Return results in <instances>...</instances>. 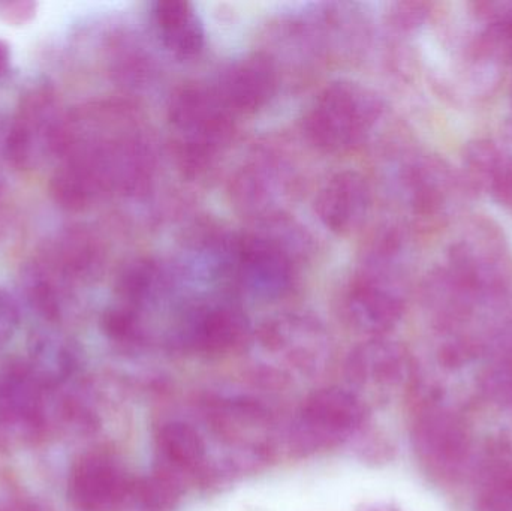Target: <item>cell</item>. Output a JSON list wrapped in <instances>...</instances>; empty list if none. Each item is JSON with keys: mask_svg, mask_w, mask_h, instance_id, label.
<instances>
[{"mask_svg": "<svg viewBox=\"0 0 512 511\" xmlns=\"http://www.w3.org/2000/svg\"><path fill=\"white\" fill-rule=\"evenodd\" d=\"M66 143V117L60 113L56 90L47 81H36L21 95L6 135V161L17 170H32L47 155L65 156Z\"/></svg>", "mask_w": 512, "mask_h": 511, "instance_id": "cell-5", "label": "cell"}, {"mask_svg": "<svg viewBox=\"0 0 512 511\" xmlns=\"http://www.w3.org/2000/svg\"><path fill=\"white\" fill-rule=\"evenodd\" d=\"M418 458L438 474H456L468 462L471 438L465 423L448 410L429 407L414 426Z\"/></svg>", "mask_w": 512, "mask_h": 511, "instance_id": "cell-13", "label": "cell"}, {"mask_svg": "<svg viewBox=\"0 0 512 511\" xmlns=\"http://www.w3.org/2000/svg\"><path fill=\"white\" fill-rule=\"evenodd\" d=\"M50 194L60 209L81 212L86 209L99 192L92 174L81 162L65 158L50 180Z\"/></svg>", "mask_w": 512, "mask_h": 511, "instance_id": "cell-24", "label": "cell"}, {"mask_svg": "<svg viewBox=\"0 0 512 511\" xmlns=\"http://www.w3.org/2000/svg\"><path fill=\"white\" fill-rule=\"evenodd\" d=\"M372 207L369 183L355 171L334 174L316 198L319 221L336 234L354 233Z\"/></svg>", "mask_w": 512, "mask_h": 511, "instance_id": "cell-16", "label": "cell"}, {"mask_svg": "<svg viewBox=\"0 0 512 511\" xmlns=\"http://www.w3.org/2000/svg\"><path fill=\"white\" fill-rule=\"evenodd\" d=\"M102 330L117 344H140L144 338L140 312L126 305L114 306L102 317Z\"/></svg>", "mask_w": 512, "mask_h": 511, "instance_id": "cell-26", "label": "cell"}, {"mask_svg": "<svg viewBox=\"0 0 512 511\" xmlns=\"http://www.w3.org/2000/svg\"><path fill=\"white\" fill-rule=\"evenodd\" d=\"M490 462L484 470L480 494L487 495L512 509V456Z\"/></svg>", "mask_w": 512, "mask_h": 511, "instance_id": "cell-28", "label": "cell"}, {"mask_svg": "<svg viewBox=\"0 0 512 511\" xmlns=\"http://www.w3.org/2000/svg\"><path fill=\"white\" fill-rule=\"evenodd\" d=\"M405 237L390 230L364 255L345 297V315L357 332L382 338L402 320L406 309Z\"/></svg>", "mask_w": 512, "mask_h": 511, "instance_id": "cell-1", "label": "cell"}, {"mask_svg": "<svg viewBox=\"0 0 512 511\" xmlns=\"http://www.w3.org/2000/svg\"><path fill=\"white\" fill-rule=\"evenodd\" d=\"M256 377L268 386L318 377L330 365L331 341L315 318L286 314L259 327L252 338Z\"/></svg>", "mask_w": 512, "mask_h": 511, "instance_id": "cell-2", "label": "cell"}, {"mask_svg": "<svg viewBox=\"0 0 512 511\" xmlns=\"http://www.w3.org/2000/svg\"><path fill=\"white\" fill-rule=\"evenodd\" d=\"M445 267L481 303L499 299L512 276L504 233L492 221L472 222L451 245Z\"/></svg>", "mask_w": 512, "mask_h": 511, "instance_id": "cell-7", "label": "cell"}, {"mask_svg": "<svg viewBox=\"0 0 512 511\" xmlns=\"http://www.w3.org/2000/svg\"><path fill=\"white\" fill-rule=\"evenodd\" d=\"M212 89L231 114L254 113L276 95V66L265 54H249L225 66Z\"/></svg>", "mask_w": 512, "mask_h": 511, "instance_id": "cell-15", "label": "cell"}, {"mask_svg": "<svg viewBox=\"0 0 512 511\" xmlns=\"http://www.w3.org/2000/svg\"><path fill=\"white\" fill-rule=\"evenodd\" d=\"M18 511H35V510H18Z\"/></svg>", "mask_w": 512, "mask_h": 511, "instance_id": "cell-36", "label": "cell"}, {"mask_svg": "<svg viewBox=\"0 0 512 511\" xmlns=\"http://www.w3.org/2000/svg\"><path fill=\"white\" fill-rule=\"evenodd\" d=\"M66 282L44 260L27 264L21 273V290L27 305L36 315L50 323H56L62 318Z\"/></svg>", "mask_w": 512, "mask_h": 511, "instance_id": "cell-22", "label": "cell"}, {"mask_svg": "<svg viewBox=\"0 0 512 511\" xmlns=\"http://www.w3.org/2000/svg\"><path fill=\"white\" fill-rule=\"evenodd\" d=\"M397 185L408 209L427 221L447 218L469 189L463 176L433 155L414 156L406 161L400 168Z\"/></svg>", "mask_w": 512, "mask_h": 511, "instance_id": "cell-8", "label": "cell"}, {"mask_svg": "<svg viewBox=\"0 0 512 511\" xmlns=\"http://www.w3.org/2000/svg\"><path fill=\"white\" fill-rule=\"evenodd\" d=\"M481 393L502 407H512V365L490 360L480 377Z\"/></svg>", "mask_w": 512, "mask_h": 511, "instance_id": "cell-27", "label": "cell"}, {"mask_svg": "<svg viewBox=\"0 0 512 511\" xmlns=\"http://www.w3.org/2000/svg\"><path fill=\"white\" fill-rule=\"evenodd\" d=\"M44 261L71 282L96 272L101 263V249L87 231L68 230L60 234Z\"/></svg>", "mask_w": 512, "mask_h": 511, "instance_id": "cell-23", "label": "cell"}, {"mask_svg": "<svg viewBox=\"0 0 512 511\" xmlns=\"http://www.w3.org/2000/svg\"><path fill=\"white\" fill-rule=\"evenodd\" d=\"M132 483L119 459L87 453L72 468L68 497L78 511H119L131 498Z\"/></svg>", "mask_w": 512, "mask_h": 511, "instance_id": "cell-12", "label": "cell"}, {"mask_svg": "<svg viewBox=\"0 0 512 511\" xmlns=\"http://www.w3.org/2000/svg\"><path fill=\"white\" fill-rule=\"evenodd\" d=\"M20 324V311L15 300L0 288V347L14 336Z\"/></svg>", "mask_w": 512, "mask_h": 511, "instance_id": "cell-30", "label": "cell"}, {"mask_svg": "<svg viewBox=\"0 0 512 511\" xmlns=\"http://www.w3.org/2000/svg\"><path fill=\"white\" fill-rule=\"evenodd\" d=\"M36 9H38V3L32 0L0 2V20L8 26H26L36 17Z\"/></svg>", "mask_w": 512, "mask_h": 511, "instance_id": "cell-29", "label": "cell"}, {"mask_svg": "<svg viewBox=\"0 0 512 511\" xmlns=\"http://www.w3.org/2000/svg\"><path fill=\"white\" fill-rule=\"evenodd\" d=\"M182 495L183 480L158 468L155 473L134 480L129 501L138 511H174Z\"/></svg>", "mask_w": 512, "mask_h": 511, "instance_id": "cell-25", "label": "cell"}, {"mask_svg": "<svg viewBox=\"0 0 512 511\" xmlns=\"http://www.w3.org/2000/svg\"><path fill=\"white\" fill-rule=\"evenodd\" d=\"M507 411V422L502 428V447H504V453L512 456V407L507 408Z\"/></svg>", "mask_w": 512, "mask_h": 511, "instance_id": "cell-33", "label": "cell"}, {"mask_svg": "<svg viewBox=\"0 0 512 511\" xmlns=\"http://www.w3.org/2000/svg\"><path fill=\"white\" fill-rule=\"evenodd\" d=\"M171 128L183 165L192 170L209 164L233 135V114L212 87H185L171 98Z\"/></svg>", "mask_w": 512, "mask_h": 511, "instance_id": "cell-6", "label": "cell"}, {"mask_svg": "<svg viewBox=\"0 0 512 511\" xmlns=\"http://www.w3.org/2000/svg\"><path fill=\"white\" fill-rule=\"evenodd\" d=\"M512 210V209H511Z\"/></svg>", "mask_w": 512, "mask_h": 511, "instance_id": "cell-37", "label": "cell"}, {"mask_svg": "<svg viewBox=\"0 0 512 511\" xmlns=\"http://www.w3.org/2000/svg\"><path fill=\"white\" fill-rule=\"evenodd\" d=\"M414 365L403 345L384 338H370L349 353L346 380L354 389L390 392L411 381Z\"/></svg>", "mask_w": 512, "mask_h": 511, "instance_id": "cell-14", "label": "cell"}, {"mask_svg": "<svg viewBox=\"0 0 512 511\" xmlns=\"http://www.w3.org/2000/svg\"><path fill=\"white\" fill-rule=\"evenodd\" d=\"M228 276L259 299H277L291 288L294 266L282 242L249 236L230 243Z\"/></svg>", "mask_w": 512, "mask_h": 511, "instance_id": "cell-9", "label": "cell"}, {"mask_svg": "<svg viewBox=\"0 0 512 511\" xmlns=\"http://www.w3.org/2000/svg\"><path fill=\"white\" fill-rule=\"evenodd\" d=\"M11 65V47L8 42L0 39V78L8 72Z\"/></svg>", "mask_w": 512, "mask_h": 511, "instance_id": "cell-34", "label": "cell"}, {"mask_svg": "<svg viewBox=\"0 0 512 511\" xmlns=\"http://www.w3.org/2000/svg\"><path fill=\"white\" fill-rule=\"evenodd\" d=\"M180 272L155 260H138L120 273L117 291L123 305L140 312L144 306L155 305L173 294L179 284Z\"/></svg>", "mask_w": 512, "mask_h": 511, "instance_id": "cell-20", "label": "cell"}, {"mask_svg": "<svg viewBox=\"0 0 512 511\" xmlns=\"http://www.w3.org/2000/svg\"><path fill=\"white\" fill-rule=\"evenodd\" d=\"M427 3L408 2L394 5L393 20L402 29H415L427 20L430 14Z\"/></svg>", "mask_w": 512, "mask_h": 511, "instance_id": "cell-31", "label": "cell"}, {"mask_svg": "<svg viewBox=\"0 0 512 511\" xmlns=\"http://www.w3.org/2000/svg\"><path fill=\"white\" fill-rule=\"evenodd\" d=\"M382 116L384 102L376 92L354 81H337L313 102L304 131L319 150L345 153L367 141Z\"/></svg>", "mask_w": 512, "mask_h": 511, "instance_id": "cell-3", "label": "cell"}, {"mask_svg": "<svg viewBox=\"0 0 512 511\" xmlns=\"http://www.w3.org/2000/svg\"><path fill=\"white\" fill-rule=\"evenodd\" d=\"M27 365L36 378L51 389L65 383L77 371V350L65 336L51 330H38L30 335Z\"/></svg>", "mask_w": 512, "mask_h": 511, "instance_id": "cell-21", "label": "cell"}, {"mask_svg": "<svg viewBox=\"0 0 512 511\" xmlns=\"http://www.w3.org/2000/svg\"><path fill=\"white\" fill-rule=\"evenodd\" d=\"M510 134H511V137H512V116H511V119H510Z\"/></svg>", "mask_w": 512, "mask_h": 511, "instance_id": "cell-35", "label": "cell"}, {"mask_svg": "<svg viewBox=\"0 0 512 511\" xmlns=\"http://www.w3.org/2000/svg\"><path fill=\"white\" fill-rule=\"evenodd\" d=\"M150 20L156 36L165 48L180 59L195 57L203 51L206 32L194 6L183 0H161L152 5Z\"/></svg>", "mask_w": 512, "mask_h": 511, "instance_id": "cell-19", "label": "cell"}, {"mask_svg": "<svg viewBox=\"0 0 512 511\" xmlns=\"http://www.w3.org/2000/svg\"><path fill=\"white\" fill-rule=\"evenodd\" d=\"M45 390L27 362L12 363L0 372V434L33 441L47 428Z\"/></svg>", "mask_w": 512, "mask_h": 511, "instance_id": "cell-10", "label": "cell"}, {"mask_svg": "<svg viewBox=\"0 0 512 511\" xmlns=\"http://www.w3.org/2000/svg\"><path fill=\"white\" fill-rule=\"evenodd\" d=\"M155 441L161 462L158 468L180 480L185 476L201 480L209 464V444L194 425L171 420L159 426Z\"/></svg>", "mask_w": 512, "mask_h": 511, "instance_id": "cell-18", "label": "cell"}, {"mask_svg": "<svg viewBox=\"0 0 512 511\" xmlns=\"http://www.w3.org/2000/svg\"><path fill=\"white\" fill-rule=\"evenodd\" d=\"M251 336L248 317L240 306L225 300L200 303L186 312L177 330V344L200 354H224Z\"/></svg>", "mask_w": 512, "mask_h": 511, "instance_id": "cell-11", "label": "cell"}, {"mask_svg": "<svg viewBox=\"0 0 512 511\" xmlns=\"http://www.w3.org/2000/svg\"><path fill=\"white\" fill-rule=\"evenodd\" d=\"M462 159L469 191L483 192L512 209L511 150L490 138H477L466 144Z\"/></svg>", "mask_w": 512, "mask_h": 511, "instance_id": "cell-17", "label": "cell"}, {"mask_svg": "<svg viewBox=\"0 0 512 511\" xmlns=\"http://www.w3.org/2000/svg\"><path fill=\"white\" fill-rule=\"evenodd\" d=\"M367 402L342 387H325L307 396L289 429V446L298 456L333 449L364 431Z\"/></svg>", "mask_w": 512, "mask_h": 511, "instance_id": "cell-4", "label": "cell"}, {"mask_svg": "<svg viewBox=\"0 0 512 511\" xmlns=\"http://www.w3.org/2000/svg\"><path fill=\"white\" fill-rule=\"evenodd\" d=\"M486 350L490 353V360H499V362L511 363L512 365V321L502 324L490 336Z\"/></svg>", "mask_w": 512, "mask_h": 511, "instance_id": "cell-32", "label": "cell"}]
</instances>
